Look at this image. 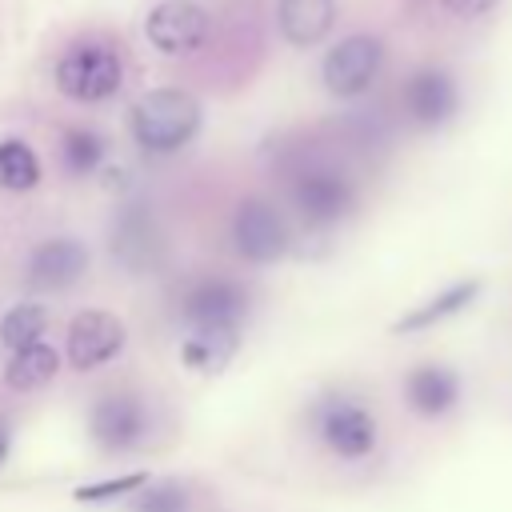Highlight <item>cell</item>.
I'll use <instances>...</instances> for the list:
<instances>
[{
    "label": "cell",
    "mask_w": 512,
    "mask_h": 512,
    "mask_svg": "<svg viewBox=\"0 0 512 512\" xmlns=\"http://www.w3.org/2000/svg\"><path fill=\"white\" fill-rule=\"evenodd\" d=\"M200 100L184 88H152L132 104V140L144 152H176L200 132Z\"/></svg>",
    "instance_id": "1"
},
{
    "label": "cell",
    "mask_w": 512,
    "mask_h": 512,
    "mask_svg": "<svg viewBox=\"0 0 512 512\" xmlns=\"http://www.w3.org/2000/svg\"><path fill=\"white\" fill-rule=\"evenodd\" d=\"M52 80L64 96H72L80 104H96V100H108L120 88L124 68H120V56L108 44L80 40V44L60 52V60L52 68Z\"/></svg>",
    "instance_id": "2"
},
{
    "label": "cell",
    "mask_w": 512,
    "mask_h": 512,
    "mask_svg": "<svg viewBox=\"0 0 512 512\" xmlns=\"http://www.w3.org/2000/svg\"><path fill=\"white\" fill-rule=\"evenodd\" d=\"M380 64H384V40L372 36V32H352L336 48H328L324 68H320V80H324V88L332 96L352 100V96H360V92L372 88Z\"/></svg>",
    "instance_id": "3"
},
{
    "label": "cell",
    "mask_w": 512,
    "mask_h": 512,
    "mask_svg": "<svg viewBox=\"0 0 512 512\" xmlns=\"http://www.w3.org/2000/svg\"><path fill=\"white\" fill-rule=\"evenodd\" d=\"M316 436L324 440V448L340 460H364L372 456L376 440H380V428H376V416L348 400V396H328L320 408H316Z\"/></svg>",
    "instance_id": "4"
},
{
    "label": "cell",
    "mask_w": 512,
    "mask_h": 512,
    "mask_svg": "<svg viewBox=\"0 0 512 512\" xmlns=\"http://www.w3.org/2000/svg\"><path fill=\"white\" fill-rule=\"evenodd\" d=\"M232 244L252 264H272L288 252V224L268 200H240L232 212Z\"/></svg>",
    "instance_id": "5"
},
{
    "label": "cell",
    "mask_w": 512,
    "mask_h": 512,
    "mask_svg": "<svg viewBox=\"0 0 512 512\" xmlns=\"http://www.w3.org/2000/svg\"><path fill=\"white\" fill-rule=\"evenodd\" d=\"M208 12L188 0H160L144 16V36L164 56H188L208 40Z\"/></svg>",
    "instance_id": "6"
},
{
    "label": "cell",
    "mask_w": 512,
    "mask_h": 512,
    "mask_svg": "<svg viewBox=\"0 0 512 512\" xmlns=\"http://www.w3.org/2000/svg\"><path fill=\"white\" fill-rule=\"evenodd\" d=\"M124 340H128V332H124V324H120L112 312H104V308H84V312H76L72 324H68L64 356H68V364H72L76 372H92V368L116 360V356L124 352Z\"/></svg>",
    "instance_id": "7"
},
{
    "label": "cell",
    "mask_w": 512,
    "mask_h": 512,
    "mask_svg": "<svg viewBox=\"0 0 512 512\" xmlns=\"http://www.w3.org/2000/svg\"><path fill=\"white\" fill-rule=\"evenodd\" d=\"M88 432L100 448L108 452H124V448H136L148 432V408L128 396V392H112V396H100L88 412Z\"/></svg>",
    "instance_id": "8"
},
{
    "label": "cell",
    "mask_w": 512,
    "mask_h": 512,
    "mask_svg": "<svg viewBox=\"0 0 512 512\" xmlns=\"http://www.w3.org/2000/svg\"><path fill=\"white\" fill-rule=\"evenodd\" d=\"M88 268V248L72 236H52V240H40L32 252H28V264H24V276L32 288H44V292H56V288H72Z\"/></svg>",
    "instance_id": "9"
},
{
    "label": "cell",
    "mask_w": 512,
    "mask_h": 512,
    "mask_svg": "<svg viewBox=\"0 0 512 512\" xmlns=\"http://www.w3.org/2000/svg\"><path fill=\"white\" fill-rule=\"evenodd\" d=\"M292 204H296V212L304 220L332 224V220H340L352 208V184L340 172L312 168V172H300L292 180Z\"/></svg>",
    "instance_id": "10"
},
{
    "label": "cell",
    "mask_w": 512,
    "mask_h": 512,
    "mask_svg": "<svg viewBox=\"0 0 512 512\" xmlns=\"http://www.w3.org/2000/svg\"><path fill=\"white\" fill-rule=\"evenodd\" d=\"M248 312V292L236 280H200L184 296V316L192 328H236Z\"/></svg>",
    "instance_id": "11"
},
{
    "label": "cell",
    "mask_w": 512,
    "mask_h": 512,
    "mask_svg": "<svg viewBox=\"0 0 512 512\" xmlns=\"http://www.w3.org/2000/svg\"><path fill=\"white\" fill-rule=\"evenodd\" d=\"M460 104L456 80L444 68H416L404 84V108L420 128H440Z\"/></svg>",
    "instance_id": "12"
},
{
    "label": "cell",
    "mask_w": 512,
    "mask_h": 512,
    "mask_svg": "<svg viewBox=\"0 0 512 512\" xmlns=\"http://www.w3.org/2000/svg\"><path fill=\"white\" fill-rule=\"evenodd\" d=\"M404 400L416 416H444L460 400V376L444 364H420L404 376Z\"/></svg>",
    "instance_id": "13"
},
{
    "label": "cell",
    "mask_w": 512,
    "mask_h": 512,
    "mask_svg": "<svg viewBox=\"0 0 512 512\" xmlns=\"http://www.w3.org/2000/svg\"><path fill=\"white\" fill-rule=\"evenodd\" d=\"M276 24L292 48H316L336 24V0H276Z\"/></svg>",
    "instance_id": "14"
},
{
    "label": "cell",
    "mask_w": 512,
    "mask_h": 512,
    "mask_svg": "<svg viewBox=\"0 0 512 512\" xmlns=\"http://www.w3.org/2000/svg\"><path fill=\"white\" fill-rule=\"evenodd\" d=\"M476 296H480V280H456V284H448L444 292H436L432 300H424V304H416L412 312H404V316L392 324V332H400V336L424 332V328H432V324H440V320H448V316H460Z\"/></svg>",
    "instance_id": "15"
},
{
    "label": "cell",
    "mask_w": 512,
    "mask_h": 512,
    "mask_svg": "<svg viewBox=\"0 0 512 512\" xmlns=\"http://www.w3.org/2000/svg\"><path fill=\"white\" fill-rule=\"evenodd\" d=\"M240 348L236 328H192L180 344V360L192 372H220Z\"/></svg>",
    "instance_id": "16"
},
{
    "label": "cell",
    "mask_w": 512,
    "mask_h": 512,
    "mask_svg": "<svg viewBox=\"0 0 512 512\" xmlns=\"http://www.w3.org/2000/svg\"><path fill=\"white\" fill-rule=\"evenodd\" d=\"M60 372V352L48 348L44 340L32 344V348H20L8 356V368H4V384L16 388V392H36L44 388L52 376Z\"/></svg>",
    "instance_id": "17"
},
{
    "label": "cell",
    "mask_w": 512,
    "mask_h": 512,
    "mask_svg": "<svg viewBox=\"0 0 512 512\" xmlns=\"http://www.w3.org/2000/svg\"><path fill=\"white\" fill-rule=\"evenodd\" d=\"M112 248H116V256H120L124 264H132V268L148 264V260L156 256V236H152L148 216H144V212H124V216L116 220V240H112Z\"/></svg>",
    "instance_id": "18"
},
{
    "label": "cell",
    "mask_w": 512,
    "mask_h": 512,
    "mask_svg": "<svg viewBox=\"0 0 512 512\" xmlns=\"http://www.w3.org/2000/svg\"><path fill=\"white\" fill-rule=\"evenodd\" d=\"M40 184V156L24 140H0V188L28 192Z\"/></svg>",
    "instance_id": "19"
},
{
    "label": "cell",
    "mask_w": 512,
    "mask_h": 512,
    "mask_svg": "<svg viewBox=\"0 0 512 512\" xmlns=\"http://www.w3.org/2000/svg\"><path fill=\"white\" fill-rule=\"evenodd\" d=\"M60 164L72 176H88L104 164V136L92 128H64L60 136Z\"/></svg>",
    "instance_id": "20"
},
{
    "label": "cell",
    "mask_w": 512,
    "mask_h": 512,
    "mask_svg": "<svg viewBox=\"0 0 512 512\" xmlns=\"http://www.w3.org/2000/svg\"><path fill=\"white\" fill-rule=\"evenodd\" d=\"M44 328H48V312H44L40 304H16V308H8V316L0 320V344L12 348V352L32 348V344H40Z\"/></svg>",
    "instance_id": "21"
},
{
    "label": "cell",
    "mask_w": 512,
    "mask_h": 512,
    "mask_svg": "<svg viewBox=\"0 0 512 512\" xmlns=\"http://www.w3.org/2000/svg\"><path fill=\"white\" fill-rule=\"evenodd\" d=\"M132 512H188V488L180 480H148L136 492Z\"/></svg>",
    "instance_id": "22"
},
{
    "label": "cell",
    "mask_w": 512,
    "mask_h": 512,
    "mask_svg": "<svg viewBox=\"0 0 512 512\" xmlns=\"http://www.w3.org/2000/svg\"><path fill=\"white\" fill-rule=\"evenodd\" d=\"M144 484H148V476H144V472H128V476H108V480H92V484H80L72 496H76L80 504H100V500L136 496Z\"/></svg>",
    "instance_id": "23"
},
{
    "label": "cell",
    "mask_w": 512,
    "mask_h": 512,
    "mask_svg": "<svg viewBox=\"0 0 512 512\" xmlns=\"http://www.w3.org/2000/svg\"><path fill=\"white\" fill-rule=\"evenodd\" d=\"M500 0H440V8L456 20H484Z\"/></svg>",
    "instance_id": "24"
},
{
    "label": "cell",
    "mask_w": 512,
    "mask_h": 512,
    "mask_svg": "<svg viewBox=\"0 0 512 512\" xmlns=\"http://www.w3.org/2000/svg\"><path fill=\"white\" fill-rule=\"evenodd\" d=\"M8 448H12V432L0 424V464H4V456H8Z\"/></svg>",
    "instance_id": "25"
}]
</instances>
